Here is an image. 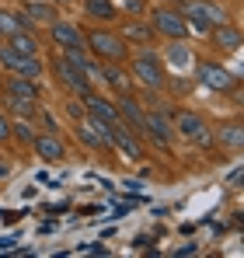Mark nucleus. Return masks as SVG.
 <instances>
[{"label":"nucleus","mask_w":244,"mask_h":258,"mask_svg":"<svg viewBox=\"0 0 244 258\" xmlns=\"http://www.w3.org/2000/svg\"><path fill=\"white\" fill-rule=\"evenodd\" d=\"M84 49L98 59V63H122L129 59V42L112 28H91L84 32Z\"/></svg>","instance_id":"nucleus-1"},{"label":"nucleus","mask_w":244,"mask_h":258,"mask_svg":"<svg viewBox=\"0 0 244 258\" xmlns=\"http://www.w3.org/2000/svg\"><path fill=\"white\" fill-rule=\"evenodd\" d=\"M129 77H133L140 87H147V91H164V84H167L161 56H157L154 49H147V45L133 56V74H129Z\"/></svg>","instance_id":"nucleus-2"},{"label":"nucleus","mask_w":244,"mask_h":258,"mask_svg":"<svg viewBox=\"0 0 244 258\" xmlns=\"http://www.w3.org/2000/svg\"><path fill=\"white\" fill-rule=\"evenodd\" d=\"M171 122H174V136L189 140L192 147H213V129H209V122H206L203 115L181 108V112L171 115Z\"/></svg>","instance_id":"nucleus-3"},{"label":"nucleus","mask_w":244,"mask_h":258,"mask_svg":"<svg viewBox=\"0 0 244 258\" xmlns=\"http://www.w3.org/2000/svg\"><path fill=\"white\" fill-rule=\"evenodd\" d=\"M150 28L164 35V39H171V42H185L189 39V21H185V14H178V11H171V7H157V11H150Z\"/></svg>","instance_id":"nucleus-4"},{"label":"nucleus","mask_w":244,"mask_h":258,"mask_svg":"<svg viewBox=\"0 0 244 258\" xmlns=\"http://www.w3.org/2000/svg\"><path fill=\"white\" fill-rule=\"evenodd\" d=\"M196 81H199L206 91H216V94H227V91L237 87V77H234L227 67L213 63V59H199V63H196Z\"/></svg>","instance_id":"nucleus-5"},{"label":"nucleus","mask_w":244,"mask_h":258,"mask_svg":"<svg viewBox=\"0 0 244 258\" xmlns=\"http://www.w3.org/2000/svg\"><path fill=\"white\" fill-rule=\"evenodd\" d=\"M181 7H185V21L196 25L199 32H209L213 25H223L227 21L223 7L220 4H209V0H181Z\"/></svg>","instance_id":"nucleus-6"},{"label":"nucleus","mask_w":244,"mask_h":258,"mask_svg":"<svg viewBox=\"0 0 244 258\" xmlns=\"http://www.w3.org/2000/svg\"><path fill=\"white\" fill-rule=\"evenodd\" d=\"M0 67L4 70H11V74H21V77H32V81H39L42 74H45V63H42L39 56H25V52H14L7 42H0Z\"/></svg>","instance_id":"nucleus-7"},{"label":"nucleus","mask_w":244,"mask_h":258,"mask_svg":"<svg viewBox=\"0 0 244 258\" xmlns=\"http://www.w3.org/2000/svg\"><path fill=\"white\" fill-rule=\"evenodd\" d=\"M143 136H150L157 147L167 150L174 143V122H171V115L164 108H147L143 112Z\"/></svg>","instance_id":"nucleus-8"},{"label":"nucleus","mask_w":244,"mask_h":258,"mask_svg":"<svg viewBox=\"0 0 244 258\" xmlns=\"http://www.w3.org/2000/svg\"><path fill=\"white\" fill-rule=\"evenodd\" d=\"M77 140H81L84 147H91V150H112V136H108V126L105 122H94V119H77Z\"/></svg>","instance_id":"nucleus-9"},{"label":"nucleus","mask_w":244,"mask_h":258,"mask_svg":"<svg viewBox=\"0 0 244 258\" xmlns=\"http://www.w3.org/2000/svg\"><path fill=\"white\" fill-rule=\"evenodd\" d=\"M84 112H87V119L105 122V126L119 122V108H115V101L105 98V94H98V91H87V94H84Z\"/></svg>","instance_id":"nucleus-10"},{"label":"nucleus","mask_w":244,"mask_h":258,"mask_svg":"<svg viewBox=\"0 0 244 258\" xmlns=\"http://www.w3.org/2000/svg\"><path fill=\"white\" fill-rule=\"evenodd\" d=\"M52 74L59 77V84L67 87V91H74V94H81V98L87 94V91H94V84H91V81L84 77V70L70 67V63H67L63 56H59V59H52Z\"/></svg>","instance_id":"nucleus-11"},{"label":"nucleus","mask_w":244,"mask_h":258,"mask_svg":"<svg viewBox=\"0 0 244 258\" xmlns=\"http://www.w3.org/2000/svg\"><path fill=\"white\" fill-rule=\"evenodd\" d=\"M32 147H35L39 161H45V164H63V161H67V143H63L56 133H35Z\"/></svg>","instance_id":"nucleus-12"},{"label":"nucleus","mask_w":244,"mask_h":258,"mask_svg":"<svg viewBox=\"0 0 244 258\" xmlns=\"http://www.w3.org/2000/svg\"><path fill=\"white\" fill-rule=\"evenodd\" d=\"M108 136H112V147H122V154H126V157H133V161H143V143H140V136H136L133 129L126 126L122 119L108 126Z\"/></svg>","instance_id":"nucleus-13"},{"label":"nucleus","mask_w":244,"mask_h":258,"mask_svg":"<svg viewBox=\"0 0 244 258\" xmlns=\"http://www.w3.org/2000/svg\"><path fill=\"white\" fill-rule=\"evenodd\" d=\"M4 98H0V112L4 115H14V119H35L39 115V101L35 98H18V94H7V91H0Z\"/></svg>","instance_id":"nucleus-14"},{"label":"nucleus","mask_w":244,"mask_h":258,"mask_svg":"<svg viewBox=\"0 0 244 258\" xmlns=\"http://www.w3.org/2000/svg\"><path fill=\"white\" fill-rule=\"evenodd\" d=\"M213 32V45L220 49V52H241V28L234 25V21H223V25H213L209 28Z\"/></svg>","instance_id":"nucleus-15"},{"label":"nucleus","mask_w":244,"mask_h":258,"mask_svg":"<svg viewBox=\"0 0 244 258\" xmlns=\"http://www.w3.org/2000/svg\"><path fill=\"white\" fill-rule=\"evenodd\" d=\"M115 108H119V119H122V122L133 129L136 136H143V112H147V108H143L133 94H122L119 101H115Z\"/></svg>","instance_id":"nucleus-16"},{"label":"nucleus","mask_w":244,"mask_h":258,"mask_svg":"<svg viewBox=\"0 0 244 258\" xmlns=\"http://www.w3.org/2000/svg\"><path fill=\"white\" fill-rule=\"evenodd\" d=\"M49 39L59 45V49H70V45H84V32L74 25V21H52L49 25Z\"/></svg>","instance_id":"nucleus-17"},{"label":"nucleus","mask_w":244,"mask_h":258,"mask_svg":"<svg viewBox=\"0 0 244 258\" xmlns=\"http://www.w3.org/2000/svg\"><path fill=\"white\" fill-rule=\"evenodd\" d=\"M21 14H25L32 25H52V21H56V4H52V0H25Z\"/></svg>","instance_id":"nucleus-18"},{"label":"nucleus","mask_w":244,"mask_h":258,"mask_svg":"<svg viewBox=\"0 0 244 258\" xmlns=\"http://www.w3.org/2000/svg\"><path fill=\"white\" fill-rule=\"evenodd\" d=\"M101 81L112 91H119V94H133V77L122 70L119 63H101Z\"/></svg>","instance_id":"nucleus-19"},{"label":"nucleus","mask_w":244,"mask_h":258,"mask_svg":"<svg viewBox=\"0 0 244 258\" xmlns=\"http://www.w3.org/2000/svg\"><path fill=\"white\" fill-rule=\"evenodd\" d=\"M213 143H220V147H227L230 154H241V143H244V129H241V122L234 119V122H227V126H220V133H213Z\"/></svg>","instance_id":"nucleus-20"},{"label":"nucleus","mask_w":244,"mask_h":258,"mask_svg":"<svg viewBox=\"0 0 244 258\" xmlns=\"http://www.w3.org/2000/svg\"><path fill=\"white\" fill-rule=\"evenodd\" d=\"M0 91H7V94H18V98H35L39 101V81H32V77H21V74H11Z\"/></svg>","instance_id":"nucleus-21"},{"label":"nucleus","mask_w":244,"mask_h":258,"mask_svg":"<svg viewBox=\"0 0 244 258\" xmlns=\"http://www.w3.org/2000/svg\"><path fill=\"white\" fill-rule=\"evenodd\" d=\"M7 45L14 49V52H25V56H39V39L32 35V32H14V35H7Z\"/></svg>","instance_id":"nucleus-22"},{"label":"nucleus","mask_w":244,"mask_h":258,"mask_svg":"<svg viewBox=\"0 0 244 258\" xmlns=\"http://www.w3.org/2000/svg\"><path fill=\"white\" fill-rule=\"evenodd\" d=\"M119 35L126 39V42H140V45H147L150 39H154V28H150V25H143V21H126Z\"/></svg>","instance_id":"nucleus-23"},{"label":"nucleus","mask_w":244,"mask_h":258,"mask_svg":"<svg viewBox=\"0 0 244 258\" xmlns=\"http://www.w3.org/2000/svg\"><path fill=\"white\" fill-rule=\"evenodd\" d=\"M84 11L94 21H112L115 18V4L112 0H84Z\"/></svg>","instance_id":"nucleus-24"},{"label":"nucleus","mask_w":244,"mask_h":258,"mask_svg":"<svg viewBox=\"0 0 244 258\" xmlns=\"http://www.w3.org/2000/svg\"><path fill=\"white\" fill-rule=\"evenodd\" d=\"M25 25H21V14L18 11H7V7H0V39L7 42V35H14V32H21ZM28 32V28H25Z\"/></svg>","instance_id":"nucleus-25"},{"label":"nucleus","mask_w":244,"mask_h":258,"mask_svg":"<svg viewBox=\"0 0 244 258\" xmlns=\"http://www.w3.org/2000/svg\"><path fill=\"white\" fill-rule=\"evenodd\" d=\"M11 136H14L21 147H32V140H35V126H32V119H14V122H11Z\"/></svg>","instance_id":"nucleus-26"},{"label":"nucleus","mask_w":244,"mask_h":258,"mask_svg":"<svg viewBox=\"0 0 244 258\" xmlns=\"http://www.w3.org/2000/svg\"><path fill=\"white\" fill-rule=\"evenodd\" d=\"M167 56H171L174 63H189V59H192V56H189V45H181V42L171 45V52H167Z\"/></svg>","instance_id":"nucleus-27"},{"label":"nucleus","mask_w":244,"mask_h":258,"mask_svg":"<svg viewBox=\"0 0 244 258\" xmlns=\"http://www.w3.org/2000/svg\"><path fill=\"white\" fill-rule=\"evenodd\" d=\"M7 140H11V119L0 112V143H7Z\"/></svg>","instance_id":"nucleus-28"},{"label":"nucleus","mask_w":244,"mask_h":258,"mask_svg":"<svg viewBox=\"0 0 244 258\" xmlns=\"http://www.w3.org/2000/svg\"><path fill=\"white\" fill-rule=\"evenodd\" d=\"M126 11L129 14H143L147 11V0H126Z\"/></svg>","instance_id":"nucleus-29"},{"label":"nucleus","mask_w":244,"mask_h":258,"mask_svg":"<svg viewBox=\"0 0 244 258\" xmlns=\"http://www.w3.org/2000/svg\"><path fill=\"white\" fill-rule=\"evenodd\" d=\"M67 112H70V115H74V122H77V119H84V115H87V112H84L81 105H77V101H70V105H67Z\"/></svg>","instance_id":"nucleus-30"},{"label":"nucleus","mask_w":244,"mask_h":258,"mask_svg":"<svg viewBox=\"0 0 244 258\" xmlns=\"http://www.w3.org/2000/svg\"><path fill=\"white\" fill-rule=\"evenodd\" d=\"M174 255H178V258H185V255H199V248H196V244H185V248H178Z\"/></svg>","instance_id":"nucleus-31"},{"label":"nucleus","mask_w":244,"mask_h":258,"mask_svg":"<svg viewBox=\"0 0 244 258\" xmlns=\"http://www.w3.org/2000/svg\"><path fill=\"white\" fill-rule=\"evenodd\" d=\"M7 174H11V164H7V161H0V178H7Z\"/></svg>","instance_id":"nucleus-32"},{"label":"nucleus","mask_w":244,"mask_h":258,"mask_svg":"<svg viewBox=\"0 0 244 258\" xmlns=\"http://www.w3.org/2000/svg\"><path fill=\"white\" fill-rule=\"evenodd\" d=\"M11 244H14V241H11V237H0V251H7V248H11Z\"/></svg>","instance_id":"nucleus-33"},{"label":"nucleus","mask_w":244,"mask_h":258,"mask_svg":"<svg viewBox=\"0 0 244 258\" xmlns=\"http://www.w3.org/2000/svg\"><path fill=\"white\" fill-rule=\"evenodd\" d=\"M52 4H70V0H52Z\"/></svg>","instance_id":"nucleus-34"},{"label":"nucleus","mask_w":244,"mask_h":258,"mask_svg":"<svg viewBox=\"0 0 244 258\" xmlns=\"http://www.w3.org/2000/svg\"><path fill=\"white\" fill-rule=\"evenodd\" d=\"M164 4H181V0H164Z\"/></svg>","instance_id":"nucleus-35"},{"label":"nucleus","mask_w":244,"mask_h":258,"mask_svg":"<svg viewBox=\"0 0 244 258\" xmlns=\"http://www.w3.org/2000/svg\"><path fill=\"white\" fill-rule=\"evenodd\" d=\"M0 87H4V77H0Z\"/></svg>","instance_id":"nucleus-36"}]
</instances>
